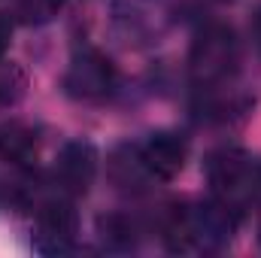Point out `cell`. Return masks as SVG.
Instances as JSON below:
<instances>
[{
    "label": "cell",
    "mask_w": 261,
    "mask_h": 258,
    "mask_svg": "<svg viewBox=\"0 0 261 258\" xmlns=\"http://www.w3.org/2000/svg\"><path fill=\"white\" fill-rule=\"evenodd\" d=\"M237 64V40L228 24H206L192 43L189 70L200 85L222 82Z\"/></svg>",
    "instance_id": "obj_1"
},
{
    "label": "cell",
    "mask_w": 261,
    "mask_h": 258,
    "mask_svg": "<svg viewBox=\"0 0 261 258\" xmlns=\"http://www.w3.org/2000/svg\"><path fill=\"white\" fill-rule=\"evenodd\" d=\"M64 88L76 100H103L116 88V64L103 52L85 49L82 55L73 58L64 76Z\"/></svg>",
    "instance_id": "obj_2"
},
{
    "label": "cell",
    "mask_w": 261,
    "mask_h": 258,
    "mask_svg": "<svg viewBox=\"0 0 261 258\" xmlns=\"http://www.w3.org/2000/svg\"><path fill=\"white\" fill-rule=\"evenodd\" d=\"M97 176V152L91 143H67L64 149L58 152L55 158V183L61 186V192L76 197V194H85L91 189Z\"/></svg>",
    "instance_id": "obj_3"
},
{
    "label": "cell",
    "mask_w": 261,
    "mask_h": 258,
    "mask_svg": "<svg viewBox=\"0 0 261 258\" xmlns=\"http://www.w3.org/2000/svg\"><path fill=\"white\" fill-rule=\"evenodd\" d=\"M140 158H143V167L149 176L170 183L182 173V167L189 161V143L173 131H161V134H152L140 146Z\"/></svg>",
    "instance_id": "obj_4"
},
{
    "label": "cell",
    "mask_w": 261,
    "mask_h": 258,
    "mask_svg": "<svg viewBox=\"0 0 261 258\" xmlns=\"http://www.w3.org/2000/svg\"><path fill=\"white\" fill-rule=\"evenodd\" d=\"M79 231V216L70 200H49L37 213V243L46 252H64L73 246Z\"/></svg>",
    "instance_id": "obj_5"
},
{
    "label": "cell",
    "mask_w": 261,
    "mask_h": 258,
    "mask_svg": "<svg viewBox=\"0 0 261 258\" xmlns=\"http://www.w3.org/2000/svg\"><path fill=\"white\" fill-rule=\"evenodd\" d=\"M249 179V161L234 149H219L206 158V183L222 203H231L234 197H246Z\"/></svg>",
    "instance_id": "obj_6"
},
{
    "label": "cell",
    "mask_w": 261,
    "mask_h": 258,
    "mask_svg": "<svg viewBox=\"0 0 261 258\" xmlns=\"http://www.w3.org/2000/svg\"><path fill=\"white\" fill-rule=\"evenodd\" d=\"M37 155V131L18 119L0 125V158L12 164H28Z\"/></svg>",
    "instance_id": "obj_7"
},
{
    "label": "cell",
    "mask_w": 261,
    "mask_h": 258,
    "mask_svg": "<svg viewBox=\"0 0 261 258\" xmlns=\"http://www.w3.org/2000/svg\"><path fill=\"white\" fill-rule=\"evenodd\" d=\"M97 234L110 249H130L137 243V225L125 213H110L97 219Z\"/></svg>",
    "instance_id": "obj_8"
},
{
    "label": "cell",
    "mask_w": 261,
    "mask_h": 258,
    "mask_svg": "<svg viewBox=\"0 0 261 258\" xmlns=\"http://www.w3.org/2000/svg\"><path fill=\"white\" fill-rule=\"evenodd\" d=\"M9 37H12V28H9V21L0 18V58H3V52L9 49Z\"/></svg>",
    "instance_id": "obj_9"
},
{
    "label": "cell",
    "mask_w": 261,
    "mask_h": 258,
    "mask_svg": "<svg viewBox=\"0 0 261 258\" xmlns=\"http://www.w3.org/2000/svg\"><path fill=\"white\" fill-rule=\"evenodd\" d=\"M40 6H43V12H55V9H61L67 0H37Z\"/></svg>",
    "instance_id": "obj_10"
},
{
    "label": "cell",
    "mask_w": 261,
    "mask_h": 258,
    "mask_svg": "<svg viewBox=\"0 0 261 258\" xmlns=\"http://www.w3.org/2000/svg\"><path fill=\"white\" fill-rule=\"evenodd\" d=\"M252 37H255V46L261 49V9L255 12V18H252Z\"/></svg>",
    "instance_id": "obj_11"
},
{
    "label": "cell",
    "mask_w": 261,
    "mask_h": 258,
    "mask_svg": "<svg viewBox=\"0 0 261 258\" xmlns=\"http://www.w3.org/2000/svg\"><path fill=\"white\" fill-rule=\"evenodd\" d=\"M258 243H261V222H258Z\"/></svg>",
    "instance_id": "obj_12"
}]
</instances>
